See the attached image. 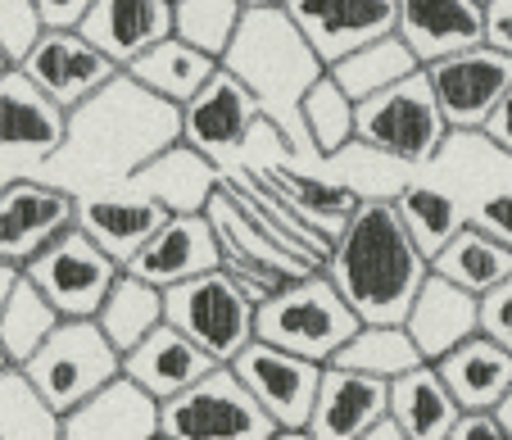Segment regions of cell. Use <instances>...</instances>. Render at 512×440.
Segmentation results:
<instances>
[{"instance_id": "obj_1", "label": "cell", "mask_w": 512, "mask_h": 440, "mask_svg": "<svg viewBox=\"0 0 512 440\" xmlns=\"http://www.w3.org/2000/svg\"><path fill=\"white\" fill-rule=\"evenodd\" d=\"M177 141H182V109L164 105L118 73L109 87L64 114V141L37 177L68 196L118 191Z\"/></svg>"}, {"instance_id": "obj_2", "label": "cell", "mask_w": 512, "mask_h": 440, "mask_svg": "<svg viewBox=\"0 0 512 440\" xmlns=\"http://www.w3.org/2000/svg\"><path fill=\"white\" fill-rule=\"evenodd\" d=\"M322 277L358 323H404L413 295L431 277L426 255L404 232L390 200H363L331 241Z\"/></svg>"}, {"instance_id": "obj_3", "label": "cell", "mask_w": 512, "mask_h": 440, "mask_svg": "<svg viewBox=\"0 0 512 440\" xmlns=\"http://www.w3.org/2000/svg\"><path fill=\"white\" fill-rule=\"evenodd\" d=\"M218 64L254 96L259 118L277 132L281 150L290 159H313L309 141H304L300 105L313 82L327 73V64L295 32L286 10H245L241 28H236L232 46L223 50Z\"/></svg>"}, {"instance_id": "obj_4", "label": "cell", "mask_w": 512, "mask_h": 440, "mask_svg": "<svg viewBox=\"0 0 512 440\" xmlns=\"http://www.w3.org/2000/svg\"><path fill=\"white\" fill-rule=\"evenodd\" d=\"M358 318L345 300L336 295V286L322 273H304L295 282H286L277 295L254 309V341L277 345V350L309 359L318 368H327L340 354V345L358 332Z\"/></svg>"}, {"instance_id": "obj_5", "label": "cell", "mask_w": 512, "mask_h": 440, "mask_svg": "<svg viewBox=\"0 0 512 440\" xmlns=\"http://www.w3.org/2000/svg\"><path fill=\"white\" fill-rule=\"evenodd\" d=\"M454 137L440 118L426 73H408L404 82L377 91L354 105V141L377 150L381 159L399 168H426L445 155V141Z\"/></svg>"}, {"instance_id": "obj_6", "label": "cell", "mask_w": 512, "mask_h": 440, "mask_svg": "<svg viewBox=\"0 0 512 440\" xmlns=\"http://www.w3.org/2000/svg\"><path fill=\"white\" fill-rule=\"evenodd\" d=\"M19 372L32 386V395L55 418H64L68 409L91 400L100 386L123 377V354L100 336V327L91 318H59L55 332L37 345V354Z\"/></svg>"}, {"instance_id": "obj_7", "label": "cell", "mask_w": 512, "mask_h": 440, "mask_svg": "<svg viewBox=\"0 0 512 440\" xmlns=\"http://www.w3.org/2000/svg\"><path fill=\"white\" fill-rule=\"evenodd\" d=\"M164 323L182 332L195 350L209 354L218 368H227L254 341V300L223 268H213V273L191 277L182 286H168Z\"/></svg>"}, {"instance_id": "obj_8", "label": "cell", "mask_w": 512, "mask_h": 440, "mask_svg": "<svg viewBox=\"0 0 512 440\" xmlns=\"http://www.w3.org/2000/svg\"><path fill=\"white\" fill-rule=\"evenodd\" d=\"M268 431V413L250 400L232 368L204 372L195 386L159 404L164 440H263Z\"/></svg>"}, {"instance_id": "obj_9", "label": "cell", "mask_w": 512, "mask_h": 440, "mask_svg": "<svg viewBox=\"0 0 512 440\" xmlns=\"http://www.w3.org/2000/svg\"><path fill=\"white\" fill-rule=\"evenodd\" d=\"M118 273H123V268H118L105 250H96L78 227L59 232L37 259L23 264V277L37 286V295L59 318H96L100 300L109 295Z\"/></svg>"}, {"instance_id": "obj_10", "label": "cell", "mask_w": 512, "mask_h": 440, "mask_svg": "<svg viewBox=\"0 0 512 440\" xmlns=\"http://www.w3.org/2000/svg\"><path fill=\"white\" fill-rule=\"evenodd\" d=\"M426 82H431V96L440 105V118L449 123V132H481L490 123L494 105L503 100V91L512 87V59L481 46L458 50L426 64Z\"/></svg>"}, {"instance_id": "obj_11", "label": "cell", "mask_w": 512, "mask_h": 440, "mask_svg": "<svg viewBox=\"0 0 512 440\" xmlns=\"http://www.w3.org/2000/svg\"><path fill=\"white\" fill-rule=\"evenodd\" d=\"M14 69L64 114H73L82 100H91L118 78V69L87 37H78V28H41Z\"/></svg>"}, {"instance_id": "obj_12", "label": "cell", "mask_w": 512, "mask_h": 440, "mask_svg": "<svg viewBox=\"0 0 512 440\" xmlns=\"http://www.w3.org/2000/svg\"><path fill=\"white\" fill-rule=\"evenodd\" d=\"M64 141V109H55L19 69L0 73V168L37 177Z\"/></svg>"}, {"instance_id": "obj_13", "label": "cell", "mask_w": 512, "mask_h": 440, "mask_svg": "<svg viewBox=\"0 0 512 440\" xmlns=\"http://www.w3.org/2000/svg\"><path fill=\"white\" fill-rule=\"evenodd\" d=\"M227 368L236 372V382L250 391V400L268 413L272 427H304L313 413V395H318L322 368L309 359L277 350V345L250 341Z\"/></svg>"}, {"instance_id": "obj_14", "label": "cell", "mask_w": 512, "mask_h": 440, "mask_svg": "<svg viewBox=\"0 0 512 440\" xmlns=\"http://www.w3.org/2000/svg\"><path fill=\"white\" fill-rule=\"evenodd\" d=\"M259 123L263 118H259L254 96L218 64V73L182 105V146L200 150L204 159H213V164L223 168L236 150L250 146Z\"/></svg>"}, {"instance_id": "obj_15", "label": "cell", "mask_w": 512, "mask_h": 440, "mask_svg": "<svg viewBox=\"0 0 512 440\" xmlns=\"http://www.w3.org/2000/svg\"><path fill=\"white\" fill-rule=\"evenodd\" d=\"M73 227V196L41 177H14L0 186V259L23 273L59 232Z\"/></svg>"}, {"instance_id": "obj_16", "label": "cell", "mask_w": 512, "mask_h": 440, "mask_svg": "<svg viewBox=\"0 0 512 440\" xmlns=\"http://www.w3.org/2000/svg\"><path fill=\"white\" fill-rule=\"evenodd\" d=\"M286 19L331 69L358 46L395 32V0H290Z\"/></svg>"}, {"instance_id": "obj_17", "label": "cell", "mask_w": 512, "mask_h": 440, "mask_svg": "<svg viewBox=\"0 0 512 440\" xmlns=\"http://www.w3.org/2000/svg\"><path fill=\"white\" fill-rule=\"evenodd\" d=\"M164 218L168 214L155 205V200L136 196V191H127V186H118V191H87V196H73V227H78L96 250H105L118 268L132 264L136 250L159 232Z\"/></svg>"}, {"instance_id": "obj_18", "label": "cell", "mask_w": 512, "mask_h": 440, "mask_svg": "<svg viewBox=\"0 0 512 440\" xmlns=\"http://www.w3.org/2000/svg\"><path fill=\"white\" fill-rule=\"evenodd\" d=\"M218 268V236H213V223L204 214H168L159 223V232L136 250V259L123 268V273L141 277V282L159 286H182L191 277H204Z\"/></svg>"}, {"instance_id": "obj_19", "label": "cell", "mask_w": 512, "mask_h": 440, "mask_svg": "<svg viewBox=\"0 0 512 440\" xmlns=\"http://www.w3.org/2000/svg\"><path fill=\"white\" fill-rule=\"evenodd\" d=\"M78 37H87L123 73L136 55L173 37V5L168 0H91L78 19Z\"/></svg>"}, {"instance_id": "obj_20", "label": "cell", "mask_w": 512, "mask_h": 440, "mask_svg": "<svg viewBox=\"0 0 512 440\" xmlns=\"http://www.w3.org/2000/svg\"><path fill=\"white\" fill-rule=\"evenodd\" d=\"M386 400L390 382H377V377H363V372L349 368H322L304 431H309V440H358L386 418Z\"/></svg>"}, {"instance_id": "obj_21", "label": "cell", "mask_w": 512, "mask_h": 440, "mask_svg": "<svg viewBox=\"0 0 512 440\" xmlns=\"http://www.w3.org/2000/svg\"><path fill=\"white\" fill-rule=\"evenodd\" d=\"M59 440H159V400L114 377L59 418Z\"/></svg>"}, {"instance_id": "obj_22", "label": "cell", "mask_w": 512, "mask_h": 440, "mask_svg": "<svg viewBox=\"0 0 512 440\" xmlns=\"http://www.w3.org/2000/svg\"><path fill=\"white\" fill-rule=\"evenodd\" d=\"M395 37L417 64L481 46V5L476 0H395Z\"/></svg>"}, {"instance_id": "obj_23", "label": "cell", "mask_w": 512, "mask_h": 440, "mask_svg": "<svg viewBox=\"0 0 512 440\" xmlns=\"http://www.w3.org/2000/svg\"><path fill=\"white\" fill-rule=\"evenodd\" d=\"M218 182H223V168L213 164V159H204L200 150L177 141L164 155L150 159V164L127 182V191L155 200L164 214H204L213 191H218Z\"/></svg>"}, {"instance_id": "obj_24", "label": "cell", "mask_w": 512, "mask_h": 440, "mask_svg": "<svg viewBox=\"0 0 512 440\" xmlns=\"http://www.w3.org/2000/svg\"><path fill=\"white\" fill-rule=\"evenodd\" d=\"M213 368H218V363L204 350H195V345L186 341L182 332H173L168 323H159L141 345H132V350L123 354V377L132 386H141V391L159 404L182 395L186 386H195L204 372H213Z\"/></svg>"}, {"instance_id": "obj_25", "label": "cell", "mask_w": 512, "mask_h": 440, "mask_svg": "<svg viewBox=\"0 0 512 440\" xmlns=\"http://www.w3.org/2000/svg\"><path fill=\"white\" fill-rule=\"evenodd\" d=\"M399 327H404L408 341L417 345L422 363L445 359V354L458 350L467 336H476V295L458 291V286H449L445 277L431 273L422 282V291L413 295V304H408Z\"/></svg>"}, {"instance_id": "obj_26", "label": "cell", "mask_w": 512, "mask_h": 440, "mask_svg": "<svg viewBox=\"0 0 512 440\" xmlns=\"http://www.w3.org/2000/svg\"><path fill=\"white\" fill-rule=\"evenodd\" d=\"M431 368L440 372L445 391L454 395L458 413H494L512 386V354L499 350V345L481 332L467 336L445 359H435Z\"/></svg>"}, {"instance_id": "obj_27", "label": "cell", "mask_w": 512, "mask_h": 440, "mask_svg": "<svg viewBox=\"0 0 512 440\" xmlns=\"http://www.w3.org/2000/svg\"><path fill=\"white\" fill-rule=\"evenodd\" d=\"M250 173L259 177L268 191H277L290 209H300L313 227H322L331 241H336V232L345 227V218L363 205V200H358L345 182H331V177L304 173V168H295V159H259Z\"/></svg>"}, {"instance_id": "obj_28", "label": "cell", "mask_w": 512, "mask_h": 440, "mask_svg": "<svg viewBox=\"0 0 512 440\" xmlns=\"http://www.w3.org/2000/svg\"><path fill=\"white\" fill-rule=\"evenodd\" d=\"M218 73V59H209L204 50L186 46L182 37H164L159 46H150L145 55H136L123 69V78H132L141 91L159 96L164 105L182 109L204 82Z\"/></svg>"}, {"instance_id": "obj_29", "label": "cell", "mask_w": 512, "mask_h": 440, "mask_svg": "<svg viewBox=\"0 0 512 440\" xmlns=\"http://www.w3.org/2000/svg\"><path fill=\"white\" fill-rule=\"evenodd\" d=\"M386 418L404 431L408 440H445L449 427L458 422V404L445 391L440 372L431 363H417L413 372L390 382V400H386Z\"/></svg>"}, {"instance_id": "obj_30", "label": "cell", "mask_w": 512, "mask_h": 440, "mask_svg": "<svg viewBox=\"0 0 512 440\" xmlns=\"http://www.w3.org/2000/svg\"><path fill=\"white\" fill-rule=\"evenodd\" d=\"M431 273L481 300V295L494 291L503 277H512V250L503 241H494L490 232H481V227L463 223L454 241L431 259Z\"/></svg>"}, {"instance_id": "obj_31", "label": "cell", "mask_w": 512, "mask_h": 440, "mask_svg": "<svg viewBox=\"0 0 512 440\" xmlns=\"http://www.w3.org/2000/svg\"><path fill=\"white\" fill-rule=\"evenodd\" d=\"M91 323L100 327V336H105L118 354H127L132 345H141L145 336L164 323V291L132 273H118Z\"/></svg>"}, {"instance_id": "obj_32", "label": "cell", "mask_w": 512, "mask_h": 440, "mask_svg": "<svg viewBox=\"0 0 512 440\" xmlns=\"http://www.w3.org/2000/svg\"><path fill=\"white\" fill-rule=\"evenodd\" d=\"M417 69H422V64L413 59V50H408L395 32H386V37L358 46L354 55H345L340 64H331L327 78L358 105V100H368V96H377V91L404 82L408 73H417Z\"/></svg>"}, {"instance_id": "obj_33", "label": "cell", "mask_w": 512, "mask_h": 440, "mask_svg": "<svg viewBox=\"0 0 512 440\" xmlns=\"http://www.w3.org/2000/svg\"><path fill=\"white\" fill-rule=\"evenodd\" d=\"M399 214V223H404V232L413 236V245L426 255V264H431L440 250H445L449 241L458 236V227L467 223L463 205H458L449 191H440V186H422V182H404L399 186V196L390 200Z\"/></svg>"}, {"instance_id": "obj_34", "label": "cell", "mask_w": 512, "mask_h": 440, "mask_svg": "<svg viewBox=\"0 0 512 440\" xmlns=\"http://www.w3.org/2000/svg\"><path fill=\"white\" fill-rule=\"evenodd\" d=\"M422 363L417 345L408 341V332L399 323H363L340 354L327 363V368H349V372H363V377H377V382H395L404 372H413Z\"/></svg>"}, {"instance_id": "obj_35", "label": "cell", "mask_w": 512, "mask_h": 440, "mask_svg": "<svg viewBox=\"0 0 512 440\" xmlns=\"http://www.w3.org/2000/svg\"><path fill=\"white\" fill-rule=\"evenodd\" d=\"M300 123H304V141H309L313 159H322V164L340 159L354 146V100H349L327 73H322L309 87V96H304Z\"/></svg>"}, {"instance_id": "obj_36", "label": "cell", "mask_w": 512, "mask_h": 440, "mask_svg": "<svg viewBox=\"0 0 512 440\" xmlns=\"http://www.w3.org/2000/svg\"><path fill=\"white\" fill-rule=\"evenodd\" d=\"M55 323H59V313L50 309L37 295V286L19 273L10 300L0 309V350H5V359H10L14 368H23V363L37 354V345L55 332Z\"/></svg>"}, {"instance_id": "obj_37", "label": "cell", "mask_w": 512, "mask_h": 440, "mask_svg": "<svg viewBox=\"0 0 512 440\" xmlns=\"http://www.w3.org/2000/svg\"><path fill=\"white\" fill-rule=\"evenodd\" d=\"M241 19H245L241 0H173V37L204 50L209 59H223Z\"/></svg>"}, {"instance_id": "obj_38", "label": "cell", "mask_w": 512, "mask_h": 440, "mask_svg": "<svg viewBox=\"0 0 512 440\" xmlns=\"http://www.w3.org/2000/svg\"><path fill=\"white\" fill-rule=\"evenodd\" d=\"M0 440H59V418L32 395L19 368L0 372Z\"/></svg>"}, {"instance_id": "obj_39", "label": "cell", "mask_w": 512, "mask_h": 440, "mask_svg": "<svg viewBox=\"0 0 512 440\" xmlns=\"http://www.w3.org/2000/svg\"><path fill=\"white\" fill-rule=\"evenodd\" d=\"M37 32H41V19L32 10V0H0V50H5L10 64H19L28 55Z\"/></svg>"}, {"instance_id": "obj_40", "label": "cell", "mask_w": 512, "mask_h": 440, "mask_svg": "<svg viewBox=\"0 0 512 440\" xmlns=\"http://www.w3.org/2000/svg\"><path fill=\"white\" fill-rule=\"evenodd\" d=\"M476 332L512 354V277H503L494 291H485L476 300Z\"/></svg>"}, {"instance_id": "obj_41", "label": "cell", "mask_w": 512, "mask_h": 440, "mask_svg": "<svg viewBox=\"0 0 512 440\" xmlns=\"http://www.w3.org/2000/svg\"><path fill=\"white\" fill-rule=\"evenodd\" d=\"M467 223L481 227V232H490L494 241H503L512 250V186H503V191H490L485 200H476L472 209H463Z\"/></svg>"}, {"instance_id": "obj_42", "label": "cell", "mask_w": 512, "mask_h": 440, "mask_svg": "<svg viewBox=\"0 0 512 440\" xmlns=\"http://www.w3.org/2000/svg\"><path fill=\"white\" fill-rule=\"evenodd\" d=\"M481 41L512 59V0H485L481 5Z\"/></svg>"}, {"instance_id": "obj_43", "label": "cell", "mask_w": 512, "mask_h": 440, "mask_svg": "<svg viewBox=\"0 0 512 440\" xmlns=\"http://www.w3.org/2000/svg\"><path fill=\"white\" fill-rule=\"evenodd\" d=\"M91 0H32L41 28H78V19L87 14Z\"/></svg>"}, {"instance_id": "obj_44", "label": "cell", "mask_w": 512, "mask_h": 440, "mask_svg": "<svg viewBox=\"0 0 512 440\" xmlns=\"http://www.w3.org/2000/svg\"><path fill=\"white\" fill-rule=\"evenodd\" d=\"M445 440H508V436L494 422V413H458V422L449 427Z\"/></svg>"}, {"instance_id": "obj_45", "label": "cell", "mask_w": 512, "mask_h": 440, "mask_svg": "<svg viewBox=\"0 0 512 440\" xmlns=\"http://www.w3.org/2000/svg\"><path fill=\"white\" fill-rule=\"evenodd\" d=\"M481 137L490 141L494 150H503V155H512V87L503 91V100L494 105V114H490V123L481 128Z\"/></svg>"}, {"instance_id": "obj_46", "label": "cell", "mask_w": 512, "mask_h": 440, "mask_svg": "<svg viewBox=\"0 0 512 440\" xmlns=\"http://www.w3.org/2000/svg\"><path fill=\"white\" fill-rule=\"evenodd\" d=\"M358 440H408V436H404V431H399V427H395V422H390V418H381L377 427L368 431V436H358Z\"/></svg>"}, {"instance_id": "obj_47", "label": "cell", "mask_w": 512, "mask_h": 440, "mask_svg": "<svg viewBox=\"0 0 512 440\" xmlns=\"http://www.w3.org/2000/svg\"><path fill=\"white\" fill-rule=\"evenodd\" d=\"M14 282H19V268H14V264H5V259H0V309H5V300H10Z\"/></svg>"}, {"instance_id": "obj_48", "label": "cell", "mask_w": 512, "mask_h": 440, "mask_svg": "<svg viewBox=\"0 0 512 440\" xmlns=\"http://www.w3.org/2000/svg\"><path fill=\"white\" fill-rule=\"evenodd\" d=\"M494 422H499V427H503V436L512 440V386H508V395H503V400H499V409H494Z\"/></svg>"}, {"instance_id": "obj_49", "label": "cell", "mask_w": 512, "mask_h": 440, "mask_svg": "<svg viewBox=\"0 0 512 440\" xmlns=\"http://www.w3.org/2000/svg\"><path fill=\"white\" fill-rule=\"evenodd\" d=\"M263 440H309V431L304 427H272Z\"/></svg>"}, {"instance_id": "obj_50", "label": "cell", "mask_w": 512, "mask_h": 440, "mask_svg": "<svg viewBox=\"0 0 512 440\" xmlns=\"http://www.w3.org/2000/svg\"><path fill=\"white\" fill-rule=\"evenodd\" d=\"M245 10H286L290 0H241Z\"/></svg>"}, {"instance_id": "obj_51", "label": "cell", "mask_w": 512, "mask_h": 440, "mask_svg": "<svg viewBox=\"0 0 512 440\" xmlns=\"http://www.w3.org/2000/svg\"><path fill=\"white\" fill-rule=\"evenodd\" d=\"M5 69H14V64H10V59H5V50H0V73H5Z\"/></svg>"}, {"instance_id": "obj_52", "label": "cell", "mask_w": 512, "mask_h": 440, "mask_svg": "<svg viewBox=\"0 0 512 440\" xmlns=\"http://www.w3.org/2000/svg\"><path fill=\"white\" fill-rule=\"evenodd\" d=\"M5 368H14V363H10V359H5V350H0V372H5Z\"/></svg>"}, {"instance_id": "obj_53", "label": "cell", "mask_w": 512, "mask_h": 440, "mask_svg": "<svg viewBox=\"0 0 512 440\" xmlns=\"http://www.w3.org/2000/svg\"><path fill=\"white\" fill-rule=\"evenodd\" d=\"M476 5H485V0H476Z\"/></svg>"}, {"instance_id": "obj_54", "label": "cell", "mask_w": 512, "mask_h": 440, "mask_svg": "<svg viewBox=\"0 0 512 440\" xmlns=\"http://www.w3.org/2000/svg\"><path fill=\"white\" fill-rule=\"evenodd\" d=\"M168 5H173V0H168Z\"/></svg>"}, {"instance_id": "obj_55", "label": "cell", "mask_w": 512, "mask_h": 440, "mask_svg": "<svg viewBox=\"0 0 512 440\" xmlns=\"http://www.w3.org/2000/svg\"><path fill=\"white\" fill-rule=\"evenodd\" d=\"M159 440H164V436H159Z\"/></svg>"}]
</instances>
